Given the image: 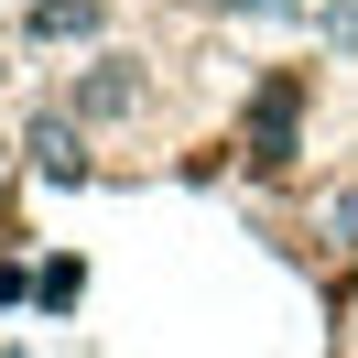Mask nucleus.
<instances>
[{
  "mask_svg": "<svg viewBox=\"0 0 358 358\" xmlns=\"http://www.w3.org/2000/svg\"><path fill=\"white\" fill-rule=\"evenodd\" d=\"M336 228H348V239H358V196H348V206H336Z\"/></svg>",
  "mask_w": 358,
  "mask_h": 358,
  "instance_id": "obj_1",
  "label": "nucleus"
}]
</instances>
